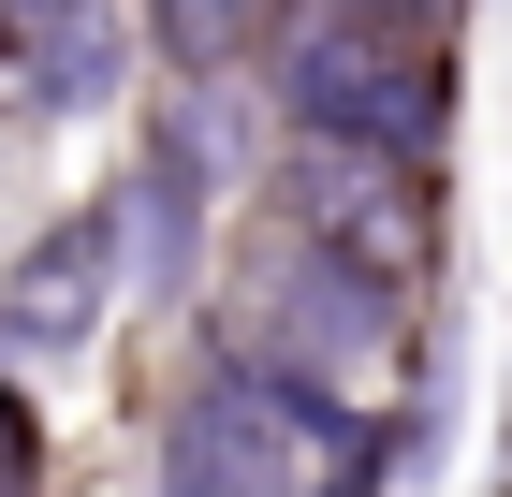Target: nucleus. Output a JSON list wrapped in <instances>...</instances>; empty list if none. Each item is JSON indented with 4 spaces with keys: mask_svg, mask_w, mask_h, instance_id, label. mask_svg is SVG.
Masks as SVG:
<instances>
[{
    "mask_svg": "<svg viewBox=\"0 0 512 497\" xmlns=\"http://www.w3.org/2000/svg\"><path fill=\"white\" fill-rule=\"evenodd\" d=\"M220 351L264 366L278 395L366 424V395L410 366V278H381V264H352V249H322V234L264 220V249H249L235 293H220Z\"/></svg>",
    "mask_w": 512,
    "mask_h": 497,
    "instance_id": "nucleus-1",
    "label": "nucleus"
},
{
    "mask_svg": "<svg viewBox=\"0 0 512 497\" xmlns=\"http://www.w3.org/2000/svg\"><path fill=\"white\" fill-rule=\"evenodd\" d=\"M249 88H264L278 132H322V147H381V161H439L454 147V44L366 30V15H337V0L264 15Z\"/></svg>",
    "mask_w": 512,
    "mask_h": 497,
    "instance_id": "nucleus-2",
    "label": "nucleus"
},
{
    "mask_svg": "<svg viewBox=\"0 0 512 497\" xmlns=\"http://www.w3.org/2000/svg\"><path fill=\"white\" fill-rule=\"evenodd\" d=\"M381 424H337L308 410V395H278L264 366H235V351H205L191 381H176V410H161V497H308L337 454H366Z\"/></svg>",
    "mask_w": 512,
    "mask_h": 497,
    "instance_id": "nucleus-3",
    "label": "nucleus"
},
{
    "mask_svg": "<svg viewBox=\"0 0 512 497\" xmlns=\"http://www.w3.org/2000/svg\"><path fill=\"white\" fill-rule=\"evenodd\" d=\"M264 176H278V220L293 234L352 249V264H381V278H425V249H439V161H381V147L293 132V147H264Z\"/></svg>",
    "mask_w": 512,
    "mask_h": 497,
    "instance_id": "nucleus-4",
    "label": "nucleus"
},
{
    "mask_svg": "<svg viewBox=\"0 0 512 497\" xmlns=\"http://www.w3.org/2000/svg\"><path fill=\"white\" fill-rule=\"evenodd\" d=\"M132 74H147L132 0H0V88L30 117H103Z\"/></svg>",
    "mask_w": 512,
    "mask_h": 497,
    "instance_id": "nucleus-5",
    "label": "nucleus"
},
{
    "mask_svg": "<svg viewBox=\"0 0 512 497\" xmlns=\"http://www.w3.org/2000/svg\"><path fill=\"white\" fill-rule=\"evenodd\" d=\"M205 161L176 132L132 147V176L103 191V264H118V307H205Z\"/></svg>",
    "mask_w": 512,
    "mask_h": 497,
    "instance_id": "nucleus-6",
    "label": "nucleus"
},
{
    "mask_svg": "<svg viewBox=\"0 0 512 497\" xmlns=\"http://www.w3.org/2000/svg\"><path fill=\"white\" fill-rule=\"evenodd\" d=\"M103 307H118V264H103V205H88L0 264V366H74L103 337Z\"/></svg>",
    "mask_w": 512,
    "mask_h": 497,
    "instance_id": "nucleus-7",
    "label": "nucleus"
},
{
    "mask_svg": "<svg viewBox=\"0 0 512 497\" xmlns=\"http://www.w3.org/2000/svg\"><path fill=\"white\" fill-rule=\"evenodd\" d=\"M30 483H44V410L0 381V497H30Z\"/></svg>",
    "mask_w": 512,
    "mask_h": 497,
    "instance_id": "nucleus-8",
    "label": "nucleus"
},
{
    "mask_svg": "<svg viewBox=\"0 0 512 497\" xmlns=\"http://www.w3.org/2000/svg\"><path fill=\"white\" fill-rule=\"evenodd\" d=\"M337 15H366V30H425V44H454V15H469V0H337Z\"/></svg>",
    "mask_w": 512,
    "mask_h": 497,
    "instance_id": "nucleus-9",
    "label": "nucleus"
}]
</instances>
